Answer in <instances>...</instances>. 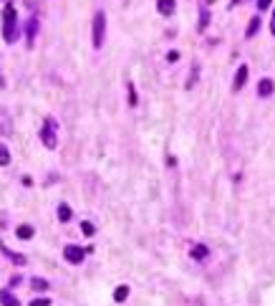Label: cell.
Wrapping results in <instances>:
<instances>
[{
    "instance_id": "21",
    "label": "cell",
    "mask_w": 275,
    "mask_h": 306,
    "mask_svg": "<svg viewBox=\"0 0 275 306\" xmlns=\"http://www.w3.org/2000/svg\"><path fill=\"white\" fill-rule=\"evenodd\" d=\"M267 6H270V0H257V8H260V11H265Z\"/></svg>"
},
{
    "instance_id": "13",
    "label": "cell",
    "mask_w": 275,
    "mask_h": 306,
    "mask_svg": "<svg viewBox=\"0 0 275 306\" xmlns=\"http://www.w3.org/2000/svg\"><path fill=\"white\" fill-rule=\"evenodd\" d=\"M126 296H129V286H119V288L114 291V298H116V301H124Z\"/></svg>"
},
{
    "instance_id": "19",
    "label": "cell",
    "mask_w": 275,
    "mask_h": 306,
    "mask_svg": "<svg viewBox=\"0 0 275 306\" xmlns=\"http://www.w3.org/2000/svg\"><path fill=\"white\" fill-rule=\"evenodd\" d=\"M81 230H84L86 235H94V230H96V228H94L91 223H84V225H81Z\"/></svg>"
},
{
    "instance_id": "15",
    "label": "cell",
    "mask_w": 275,
    "mask_h": 306,
    "mask_svg": "<svg viewBox=\"0 0 275 306\" xmlns=\"http://www.w3.org/2000/svg\"><path fill=\"white\" fill-rule=\"evenodd\" d=\"M31 286H33L36 291H46V288H48V281H46V278H33Z\"/></svg>"
},
{
    "instance_id": "14",
    "label": "cell",
    "mask_w": 275,
    "mask_h": 306,
    "mask_svg": "<svg viewBox=\"0 0 275 306\" xmlns=\"http://www.w3.org/2000/svg\"><path fill=\"white\" fill-rule=\"evenodd\" d=\"M257 28H260V18H252V21H250V26H247V38H250V36H255V33H257Z\"/></svg>"
},
{
    "instance_id": "1",
    "label": "cell",
    "mask_w": 275,
    "mask_h": 306,
    "mask_svg": "<svg viewBox=\"0 0 275 306\" xmlns=\"http://www.w3.org/2000/svg\"><path fill=\"white\" fill-rule=\"evenodd\" d=\"M16 36H18V13H16L13 6H6V11H3V38L8 43H13Z\"/></svg>"
},
{
    "instance_id": "12",
    "label": "cell",
    "mask_w": 275,
    "mask_h": 306,
    "mask_svg": "<svg viewBox=\"0 0 275 306\" xmlns=\"http://www.w3.org/2000/svg\"><path fill=\"white\" fill-rule=\"evenodd\" d=\"M58 218H61L63 223H68V220H71V208H68V205H61V208H58Z\"/></svg>"
},
{
    "instance_id": "23",
    "label": "cell",
    "mask_w": 275,
    "mask_h": 306,
    "mask_svg": "<svg viewBox=\"0 0 275 306\" xmlns=\"http://www.w3.org/2000/svg\"><path fill=\"white\" fill-rule=\"evenodd\" d=\"M0 84H3V81H0Z\"/></svg>"
},
{
    "instance_id": "20",
    "label": "cell",
    "mask_w": 275,
    "mask_h": 306,
    "mask_svg": "<svg viewBox=\"0 0 275 306\" xmlns=\"http://www.w3.org/2000/svg\"><path fill=\"white\" fill-rule=\"evenodd\" d=\"M129 99H131L129 104H136V94H134V86H129Z\"/></svg>"
},
{
    "instance_id": "3",
    "label": "cell",
    "mask_w": 275,
    "mask_h": 306,
    "mask_svg": "<svg viewBox=\"0 0 275 306\" xmlns=\"http://www.w3.org/2000/svg\"><path fill=\"white\" fill-rule=\"evenodd\" d=\"M104 33H106V16L96 13V18H94V46L96 48L104 46Z\"/></svg>"
},
{
    "instance_id": "9",
    "label": "cell",
    "mask_w": 275,
    "mask_h": 306,
    "mask_svg": "<svg viewBox=\"0 0 275 306\" xmlns=\"http://www.w3.org/2000/svg\"><path fill=\"white\" fill-rule=\"evenodd\" d=\"M0 251H3V253H6L8 258H13L16 263H26V256H21V253H13V251H11V248H6L3 243H0Z\"/></svg>"
},
{
    "instance_id": "10",
    "label": "cell",
    "mask_w": 275,
    "mask_h": 306,
    "mask_svg": "<svg viewBox=\"0 0 275 306\" xmlns=\"http://www.w3.org/2000/svg\"><path fill=\"white\" fill-rule=\"evenodd\" d=\"M0 165H11V152H8V147L6 144H0Z\"/></svg>"
},
{
    "instance_id": "22",
    "label": "cell",
    "mask_w": 275,
    "mask_h": 306,
    "mask_svg": "<svg viewBox=\"0 0 275 306\" xmlns=\"http://www.w3.org/2000/svg\"><path fill=\"white\" fill-rule=\"evenodd\" d=\"M270 28H272V36H275V13H272V23H270Z\"/></svg>"
},
{
    "instance_id": "4",
    "label": "cell",
    "mask_w": 275,
    "mask_h": 306,
    "mask_svg": "<svg viewBox=\"0 0 275 306\" xmlns=\"http://www.w3.org/2000/svg\"><path fill=\"white\" fill-rule=\"evenodd\" d=\"M63 256H66L68 263H81V261H84V251H81L79 246H66V248H63Z\"/></svg>"
},
{
    "instance_id": "17",
    "label": "cell",
    "mask_w": 275,
    "mask_h": 306,
    "mask_svg": "<svg viewBox=\"0 0 275 306\" xmlns=\"http://www.w3.org/2000/svg\"><path fill=\"white\" fill-rule=\"evenodd\" d=\"M33 38H36V21L31 18V23H28V41L33 43Z\"/></svg>"
},
{
    "instance_id": "18",
    "label": "cell",
    "mask_w": 275,
    "mask_h": 306,
    "mask_svg": "<svg viewBox=\"0 0 275 306\" xmlns=\"http://www.w3.org/2000/svg\"><path fill=\"white\" fill-rule=\"evenodd\" d=\"M31 306H51V301H48V298H33Z\"/></svg>"
},
{
    "instance_id": "11",
    "label": "cell",
    "mask_w": 275,
    "mask_h": 306,
    "mask_svg": "<svg viewBox=\"0 0 275 306\" xmlns=\"http://www.w3.org/2000/svg\"><path fill=\"white\" fill-rule=\"evenodd\" d=\"M18 238H23V240L33 238V228H31V225H21V228H18Z\"/></svg>"
},
{
    "instance_id": "2",
    "label": "cell",
    "mask_w": 275,
    "mask_h": 306,
    "mask_svg": "<svg viewBox=\"0 0 275 306\" xmlns=\"http://www.w3.org/2000/svg\"><path fill=\"white\" fill-rule=\"evenodd\" d=\"M41 139L48 149H53L58 144V137H56V121L53 119H46L43 121V129H41Z\"/></svg>"
},
{
    "instance_id": "7",
    "label": "cell",
    "mask_w": 275,
    "mask_h": 306,
    "mask_svg": "<svg viewBox=\"0 0 275 306\" xmlns=\"http://www.w3.org/2000/svg\"><path fill=\"white\" fill-rule=\"evenodd\" d=\"M0 301H3V306H21V301L11 291H0Z\"/></svg>"
},
{
    "instance_id": "16",
    "label": "cell",
    "mask_w": 275,
    "mask_h": 306,
    "mask_svg": "<svg viewBox=\"0 0 275 306\" xmlns=\"http://www.w3.org/2000/svg\"><path fill=\"white\" fill-rule=\"evenodd\" d=\"M207 256V248L204 246H194L192 248V258H204Z\"/></svg>"
},
{
    "instance_id": "5",
    "label": "cell",
    "mask_w": 275,
    "mask_h": 306,
    "mask_svg": "<svg viewBox=\"0 0 275 306\" xmlns=\"http://www.w3.org/2000/svg\"><path fill=\"white\" fill-rule=\"evenodd\" d=\"M245 81H247V66H240V69H237V74H235V84H232V86H235V91H237V89H242V86H245Z\"/></svg>"
},
{
    "instance_id": "8",
    "label": "cell",
    "mask_w": 275,
    "mask_h": 306,
    "mask_svg": "<svg viewBox=\"0 0 275 306\" xmlns=\"http://www.w3.org/2000/svg\"><path fill=\"white\" fill-rule=\"evenodd\" d=\"M257 94H260V96H270V94H272V81H270V79H262L260 86H257Z\"/></svg>"
},
{
    "instance_id": "6",
    "label": "cell",
    "mask_w": 275,
    "mask_h": 306,
    "mask_svg": "<svg viewBox=\"0 0 275 306\" xmlns=\"http://www.w3.org/2000/svg\"><path fill=\"white\" fill-rule=\"evenodd\" d=\"M157 8H159L162 16H172V13H174V0H159Z\"/></svg>"
}]
</instances>
